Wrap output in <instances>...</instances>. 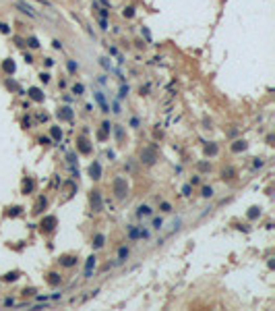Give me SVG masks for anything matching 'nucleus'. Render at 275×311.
I'll return each mask as SVG.
<instances>
[{"label":"nucleus","mask_w":275,"mask_h":311,"mask_svg":"<svg viewBox=\"0 0 275 311\" xmlns=\"http://www.w3.org/2000/svg\"><path fill=\"white\" fill-rule=\"evenodd\" d=\"M95 100H97V104L102 106V112H110V106L106 104V97H103L102 91H95Z\"/></svg>","instance_id":"9d476101"},{"label":"nucleus","mask_w":275,"mask_h":311,"mask_svg":"<svg viewBox=\"0 0 275 311\" xmlns=\"http://www.w3.org/2000/svg\"><path fill=\"white\" fill-rule=\"evenodd\" d=\"M69 164H75V153H69Z\"/></svg>","instance_id":"de8ad7c7"},{"label":"nucleus","mask_w":275,"mask_h":311,"mask_svg":"<svg viewBox=\"0 0 275 311\" xmlns=\"http://www.w3.org/2000/svg\"><path fill=\"white\" fill-rule=\"evenodd\" d=\"M89 174H91V179H93V180L102 179V166H99V162H93V164L89 166Z\"/></svg>","instance_id":"39448f33"},{"label":"nucleus","mask_w":275,"mask_h":311,"mask_svg":"<svg viewBox=\"0 0 275 311\" xmlns=\"http://www.w3.org/2000/svg\"><path fill=\"white\" fill-rule=\"evenodd\" d=\"M60 263L64 266V268H73V266L77 263V257H75V255H64V257L60 259Z\"/></svg>","instance_id":"9b49d317"},{"label":"nucleus","mask_w":275,"mask_h":311,"mask_svg":"<svg viewBox=\"0 0 275 311\" xmlns=\"http://www.w3.org/2000/svg\"><path fill=\"white\" fill-rule=\"evenodd\" d=\"M46 205H48V201H46V197H41V199L37 201V205H35L33 214H40V212H41V209H44V207H46Z\"/></svg>","instance_id":"a211bd4d"},{"label":"nucleus","mask_w":275,"mask_h":311,"mask_svg":"<svg viewBox=\"0 0 275 311\" xmlns=\"http://www.w3.org/2000/svg\"><path fill=\"white\" fill-rule=\"evenodd\" d=\"M143 35L147 37V41H151V33H149V29H145V27H143Z\"/></svg>","instance_id":"a19ab883"},{"label":"nucleus","mask_w":275,"mask_h":311,"mask_svg":"<svg viewBox=\"0 0 275 311\" xmlns=\"http://www.w3.org/2000/svg\"><path fill=\"white\" fill-rule=\"evenodd\" d=\"M10 305H15V301L13 299H6V301H4V307H10Z\"/></svg>","instance_id":"49530a36"},{"label":"nucleus","mask_w":275,"mask_h":311,"mask_svg":"<svg viewBox=\"0 0 275 311\" xmlns=\"http://www.w3.org/2000/svg\"><path fill=\"white\" fill-rule=\"evenodd\" d=\"M40 143L41 145H48L50 143V137H40Z\"/></svg>","instance_id":"79ce46f5"},{"label":"nucleus","mask_w":275,"mask_h":311,"mask_svg":"<svg viewBox=\"0 0 275 311\" xmlns=\"http://www.w3.org/2000/svg\"><path fill=\"white\" fill-rule=\"evenodd\" d=\"M17 278H19V276H17V272H13V274H6L4 280H17Z\"/></svg>","instance_id":"e433bc0d"},{"label":"nucleus","mask_w":275,"mask_h":311,"mask_svg":"<svg viewBox=\"0 0 275 311\" xmlns=\"http://www.w3.org/2000/svg\"><path fill=\"white\" fill-rule=\"evenodd\" d=\"M56 114H58V118H60V120H73V108H69V106L60 108Z\"/></svg>","instance_id":"423d86ee"},{"label":"nucleus","mask_w":275,"mask_h":311,"mask_svg":"<svg viewBox=\"0 0 275 311\" xmlns=\"http://www.w3.org/2000/svg\"><path fill=\"white\" fill-rule=\"evenodd\" d=\"M126 191H128L126 180H124L122 176H116V179H114V193H116V197L118 199H124V197H126Z\"/></svg>","instance_id":"f257e3e1"},{"label":"nucleus","mask_w":275,"mask_h":311,"mask_svg":"<svg viewBox=\"0 0 275 311\" xmlns=\"http://www.w3.org/2000/svg\"><path fill=\"white\" fill-rule=\"evenodd\" d=\"M50 133H52V137H54L56 141H60V139H62V131L58 129V127H52V131H50Z\"/></svg>","instance_id":"5701e85b"},{"label":"nucleus","mask_w":275,"mask_h":311,"mask_svg":"<svg viewBox=\"0 0 275 311\" xmlns=\"http://www.w3.org/2000/svg\"><path fill=\"white\" fill-rule=\"evenodd\" d=\"M0 31H2V33H8V27L4 25V23H0Z\"/></svg>","instance_id":"c03bdc74"},{"label":"nucleus","mask_w":275,"mask_h":311,"mask_svg":"<svg viewBox=\"0 0 275 311\" xmlns=\"http://www.w3.org/2000/svg\"><path fill=\"white\" fill-rule=\"evenodd\" d=\"M223 179H234V174H236V170L234 168H223Z\"/></svg>","instance_id":"b1692460"},{"label":"nucleus","mask_w":275,"mask_h":311,"mask_svg":"<svg viewBox=\"0 0 275 311\" xmlns=\"http://www.w3.org/2000/svg\"><path fill=\"white\" fill-rule=\"evenodd\" d=\"M128 257V249L126 247H120V251H118V261H124Z\"/></svg>","instance_id":"412c9836"},{"label":"nucleus","mask_w":275,"mask_h":311,"mask_svg":"<svg viewBox=\"0 0 275 311\" xmlns=\"http://www.w3.org/2000/svg\"><path fill=\"white\" fill-rule=\"evenodd\" d=\"M33 187H35L33 179H29V176H27V179L23 180V193H25V195H27V193H31V191H33Z\"/></svg>","instance_id":"ddd939ff"},{"label":"nucleus","mask_w":275,"mask_h":311,"mask_svg":"<svg viewBox=\"0 0 275 311\" xmlns=\"http://www.w3.org/2000/svg\"><path fill=\"white\" fill-rule=\"evenodd\" d=\"M95 266V257H89L85 263V278H91V268Z\"/></svg>","instance_id":"dca6fc26"},{"label":"nucleus","mask_w":275,"mask_h":311,"mask_svg":"<svg viewBox=\"0 0 275 311\" xmlns=\"http://www.w3.org/2000/svg\"><path fill=\"white\" fill-rule=\"evenodd\" d=\"M108 15H110V13H108V8H102V11H99V17H102V19H106Z\"/></svg>","instance_id":"ea45409f"},{"label":"nucleus","mask_w":275,"mask_h":311,"mask_svg":"<svg viewBox=\"0 0 275 311\" xmlns=\"http://www.w3.org/2000/svg\"><path fill=\"white\" fill-rule=\"evenodd\" d=\"M244 149H246V141H244V139L234 141V145H232V152H244Z\"/></svg>","instance_id":"4468645a"},{"label":"nucleus","mask_w":275,"mask_h":311,"mask_svg":"<svg viewBox=\"0 0 275 311\" xmlns=\"http://www.w3.org/2000/svg\"><path fill=\"white\" fill-rule=\"evenodd\" d=\"M155 160H157V153H155L153 147H145L143 152H141V162H143V164H153Z\"/></svg>","instance_id":"f03ea898"},{"label":"nucleus","mask_w":275,"mask_h":311,"mask_svg":"<svg viewBox=\"0 0 275 311\" xmlns=\"http://www.w3.org/2000/svg\"><path fill=\"white\" fill-rule=\"evenodd\" d=\"M21 209H23V207H10V209H8L6 214H8V216H13V218H15V216H19V214H21Z\"/></svg>","instance_id":"c756f323"},{"label":"nucleus","mask_w":275,"mask_h":311,"mask_svg":"<svg viewBox=\"0 0 275 311\" xmlns=\"http://www.w3.org/2000/svg\"><path fill=\"white\" fill-rule=\"evenodd\" d=\"M182 195H190V185H184V187H182Z\"/></svg>","instance_id":"58836bf2"},{"label":"nucleus","mask_w":275,"mask_h":311,"mask_svg":"<svg viewBox=\"0 0 275 311\" xmlns=\"http://www.w3.org/2000/svg\"><path fill=\"white\" fill-rule=\"evenodd\" d=\"M137 214L141 216V218H143V216H151V207H149V205H141Z\"/></svg>","instance_id":"6ab92c4d"},{"label":"nucleus","mask_w":275,"mask_h":311,"mask_svg":"<svg viewBox=\"0 0 275 311\" xmlns=\"http://www.w3.org/2000/svg\"><path fill=\"white\" fill-rule=\"evenodd\" d=\"M83 91H85V87H83L81 83H75V85H73V93H75V96H83Z\"/></svg>","instance_id":"4be33fe9"},{"label":"nucleus","mask_w":275,"mask_h":311,"mask_svg":"<svg viewBox=\"0 0 275 311\" xmlns=\"http://www.w3.org/2000/svg\"><path fill=\"white\" fill-rule=\"evenodd\" d=\"M17 6H19V8H21V11H23V13H25V15H29V17H35L33 8H31V6H27L25 2H17Z\"/></svg>","instance_id":"f3484780"},{"label":"nucleus","mask_w":275,"mask_h":311,"mask_svg":"<svg viewBox=\"0 0 275 311\" xmlns=\"http://www.w3.org/2000/svg\"><path fill=\"white\" fill-rule=\"evenodd\" d=\"M66 69H69V73H77V69H79V64H77L75 60H69V62H66Z\"/></svg>","instance_id":"a878e982"},{"label":"nucleus","mask_w":275,"mask_h":311,"mask_svg":"<svg viewBox=\"0 0 275 311\" xmlns=\"http://www.w3.org/2000/svg\"><path fill=\"white\" fill-rule=\"evenodd\" d=\"M77 145H79V149H81V153H91V145H89V141H87L85 137H79Z\"/></svg>","instance_id":"6e6552de"},{"label":"nucleus","mask_w":275,"mask_h":311,"mask_svg":"<svg viewBox=\"0 0 275 311\" xmlns=\"http://www.w3.org/2000/svg\"><path fill=\"white\" fill-rule=\"evenodd\" d=\"M132 15H135V8H132V6L124 8V17H132Z\"/></svg>","instance_id":"c9c22d12"},{"label":"nucleus","mask_w":275,"mask_h":311,"mask_svg":"<svg viewBox=\"0 0 275 311\" xmlns=\"http://www.w3.org/2000/svg\"><path fill=\"white\" fill-rule=\"evenodd\" d=\"M116 139H118V141H122V139H124V129L120 127V124L116 127Z\"/></svg>","instance_id":"c85d7f7f"},{"label":"nucleus","mask_w":275,"mask_h":311,"mask_svg":"<svg viewBox=\"0 0 275 311\" xmlns=\"http://www.w3.org/2000/svg\"><path fill=\"white\" fill-rule=\"evenodd\" d=\"M161 226H164V220H161V218H155V220H153V228H157V230H159Z\"/></svg>","instance_id":"2f4dec72"},{"label":"nucleus","mask_w":275,"mask_h":311,"mask_svg":"<svg viewBox=\"0 0 275 311\" xmlns=\"http://www.w3.org/2000/svg\"><path fill=\"white\" fill-rule=\"evenodd\" d=\"M27 44L31 46V48H37V46H40V44H37V37H29V40H27Z\"/></svg>","instance_id":"473e14b6"},{"label":"nucleus","mask_w":275,"mask_h":311,"mask_svg":"<svg viewBox=\"0 0 275 311\" xmlns=\"http://www.w3.org/2000/svg\"><path fill=\"white\" fill-rule=\"evenodd\" d=\"M4 71H6V73H15V62L13 60H6V62H4Z\"/></svg>","instance_id":"cd10ccee"},{"label":"nucleus","mask_w":275,"mask_h":311,"mask_svg":"<svg viewBox=\"0 0 275 311\" xmlns=\"http://www.w3.org/2000/svg\"><path fill=\"white\" fill-rule=\"evenodd\" d=\"M40 79H41L44 83H48V81H50V75H48V73H41V75H40Z\"/></svg>","instance_id":"4c0bfd02"},{"label":"nucleus","mask_w":275,"mask_h":311,"mask_svg":"<svg viewBox=\"0 0 275 311\" xmlns=\"http://www.w3.org/2000/svg\"><path fill=\"white\" fill-rule=\"evenodd\" d=\"M62 282L60 274H56V272H52V274H48V284L50 286H58V284Z\"/></svg>","instance_id":"f8f14e48"},{"label":"nucleus","mask_w":275,"mask_h":311,"mask_svg":"<svg viewBox=\"0 0 275 311\" xmlns=\"http://www.w3.org/2000/svg\"><path fill=\"white\" fill-rule=\"evenodd\" d=\"M23 127H25V129H29V127H31V120H29V118H25V120H23Z\"/></svg>","instance_id":"a18cd8bd"},{"label":"nucleus","mask_w":275,"mask_h":311,"mask_svg":"<svg viewBox=\"0 0 275 311\" xmlns=\"http://www.w3.org/2000/svg\"><path fill=\"white\" fill-rule=\"evenodd\" d=\"M139 235H141V228H131L128 239H131V241H135V239H139Z\"/></svg>","instance_id":"393cba45"},{"label":"nucleus","mask_w":275,"mask_h":311,"mask_svg":"<svg viewBox=\"0 0 275 311\" xmlns=\"http://www.w3.org/2000/svg\"><path fill=\"white\" fill-rule=\"evenodd\" d=\"M103 245H106V236H103V235H95V239H93V249H102Z\"/></svg>","instance_id":"2eb2a0df"},{"label":"nucleus","mask_w":275,"mask_h":311,"mask_svg":"<svg viewBox=\"0 0 275 311\" xmlns=\"http://www.w3.org/2000/svg\"><path fill=\"white\" fill-rule=\"evenodd\" d=\"M259 216H261V207H250L248 218H250V220H255V218H259Z\"/></svg>","instance_id":"aec40b11"},{"label":"nucleus","mask_w":275,"mask_h":311,"mask_svg":"<svg viewBox=\"0 0 275 311\" xmlns=\"http://www.w3.org/2000/svg\"><path fill=\"white\" fill-rule=\"evenodd\" d=\"M110 127H112L110 123H103V124H102V131H97V139H99V141H106V139H108Z\"/></svg>","instance_id":"1a4fd4ad"},{"label":"nucleus","mask_w":275,"mask_h":311,"mask_svg":"<svg viewBox=\"0 0 275 311\" xmlns=\"http://www.w3.org/2000/svg\"><path fill=\"white\" fill-rule=\"evenodd\" d=\"M201 195H203V197H211V195H213V189H211V187H203V193Z\"/></svg>","instance_id":"7c9ffc66"},{"label":"nucleus","mask_w":275,"mask_h":311,"mask_svg":"<svg viewBox=\"0 0 275 311\" xmlns=\"http://www.w3.org/2000/svg\"><path fill=\"white\" fill-rule=\"evenodd\" d=\"M161 212H172V205H170L168 201H164V203H161Z\"/></svg>","instance_id":"f704fd0d"},{"label":"nucleus","mask_w":275,"mask_h":311,"mask_svg":"<svg viewBox=\"0 0 275 311\" xmlns=\"http://www.w3.org/2000/svg\"><path fill=\"white\" fill-rule=\"evenodd\" d=\"M126 93H128V85H122V87H120V93H118V96H120V97H126Z\"/></svg>","instance_id":"72a5a7b5"},{"label":"nucleus","mask_w":275,"mask_h":311,"mask_svg":"<svg viewBox=\"0 0 275 311\" xmlns=\"http://www.w3.org/2000/svg\"><path fill=\"white\" fill-rule=\"evenodd\" d=\"M99 25H102V29H108V21H106V19H99Z\"/></svg>","instance_id":"37998d69"},{"label":"nucleus","mask_w":275,"mask_h":311,"mask_svg":"<svg viewBox=\"0 0 275 311\" xmlns=\"http://www.w3.org/2000/svg\"><path fill=\"white\" fill-rule=\"evenodd\" d=\"M29 97H31L33 102H44V91H41L40 87H31V89H29Z\"/></svg>","instance_id":"0eeeda50"},{"label":"nucleus","mask_w":275,"mask_h":311,"mask_svg":"<svg viewBox=\"0 0 275 311\" xmlns=\"http://www.w3.org/2000/svg\"><path fill=\"white\" fill-rule=\"evenodd\" d=\"M205 153H209V156H215V153H217V145H213V143L207 145V147H205Z\"/></svg>","instance_id":"bb28decb"},{"label":"nucleus","mask_w":275,"mask_h":311,"mask_svg":"<svg viewBox=\"0 0 275 311\" xmlns=\"http://www.w3.org/2000/svg\"><path fill=\"white\" fill-rule=\"evenodd\" d=\"M91 205H93V212H102V195H99V191L91 193Z\"/></svg>","instance_id":"20e7f679"},{"label":"nucleus","mask_w":275,"mask_h":311,"mask_svg":"<svg viewBox=\"0 0 275 311\" xmlns=\"http://www.w3.org/2000/svg\"><path fill=\"white\" fill-rule=\"evenodd\" d=\"M56 222H58V220H56V216H48V218H44V220H41V230H44V232H52V230L56 228Z\"/></svg>","instance_id":"7ed1b4c3"},{"label":"nucleus","mask_w":275,"mask_h":311,"mask_svg":"<svg viewBox=\"0 0 275 311\" xmlns=\"http://www.w3.org/2000/svg\"><path fill=\"white\" fill-rule=\"evenodd\" d=\"M114 112H116V114L120 112V104H118V102H114Z\"/></svg>","instance_id":"09e8293b"}]
</instances>
